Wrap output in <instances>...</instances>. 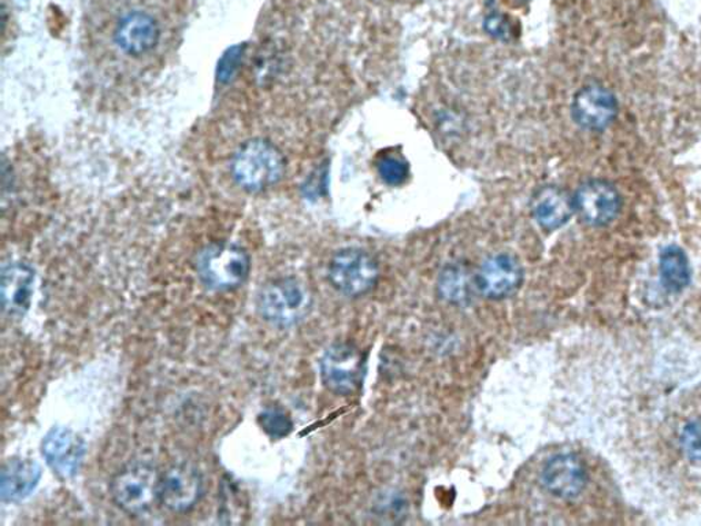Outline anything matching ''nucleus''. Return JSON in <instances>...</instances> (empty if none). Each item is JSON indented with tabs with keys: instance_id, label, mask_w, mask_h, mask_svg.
Instances as JSON below:
<instances>
[{
	"instance_id": "11",
	"label": "nucleus",
	"mask_w": 701,
	"mask_h": 526,
	"mask_svg": "<svg viewBox=\"0 0 701 526\" xmlns=\"http://www.w3.org/2000/svg\"><path fill=\"white\" fill-rule=\"evenodd\" d=\"M617 113L615 95L598 85L581 88L571 105L573 120L588 131H604L615 120Z\"/></svg>"
},
{
	"instance_id": "16",
	"label": "nucleus",
	"mask_w": 701,
	"mask_h": 526,
	"mask_svg": "<svg viewBox=\"0 0 701 526\" xmlns=\"http://www.w3.org/2000/svg\"><path fill=\"white\" fill-rule=\"evenodd\" d=\"M41 478V468L37 460L11 458L6 460L0 478V496L4 504H19L31 495Z\"/></svg>"
},
{
	"instance_id": "21",
	"label": "nucleus",
	"mask_w": 701,
	"mask_h": 526,
	"mask_svg": "<svg viewBox=\"0 0 701 526\" xmlns=\"http://www.w3.org/2000/svg\"><path fill=\"white\" fill-rule=\"evenodd\" d=\"M681 446L688 459L701 464V417L693 419L683 428Z\"/></svg>"
},
{
	"instance_id": "19",
	"label": "nucleus",
	"mask_w": 701,
	"mask_h": 526,
	"mask_svg": "<svg viewBox=\"0 0 701 526\" xmlns=\"http://www.w3.org/2000/svg\"><path fill=\"white\" fill-rule=\"evenodd\" d=\"M259 427L267 434L270 439L280 440L292 433L293 424L284 409L280 406H268L259 413Z\"/></svg>"
},
{
	"instance_id": "13",
	"label": "nucleus",
	"mask_w": 701,
	"mask_h": 526,
	"mask_svg": "<svg viewBox=\"0 0 701 526\" xmlns=\"http://www.w3.org/2000/svg\"><path fill=\"white\" fill-rule=\"evenodd\" d=\"M541 482L548 493L561 499H575L584 493L588 473L584 464L573 454H559L544 465Z\"/></svg>"
},
{
	"instance_id": "1",
	"label": "nucleus",
	"mask_w": 701,
	"mask_h": 526,
	"mask_svg": "<svg viewBox=\"0 0 701 526\" xmlns=\"http://www.w3.org/2000/svg\"><path fill=\"white\" fill-rule=\"evenodd\" d=\"M163 34L162 22L151 11L128 10L118 17L111 29V50L122 62L143 64L161 49Z\"/></svg>"
},
{
	"instance_id": "3",
	"label": "nucleus",
	"mask_w": 701,
	"mask_h": 526,
	"mask_svg": "<svg viewBox=\"0 0 701 526\" xmlns=\"http://www.w3.org/2000/svg\"><path fill=\"white\" fill-rule=\"evenodd\" d=\"M257 311L264 321L279 328H291L308 317L312 297L303 282L292 277L270 280L257 295Z\"/></svg>"
},
{
	"instance_id": "22",
	"label": "nucleus",
	"mask_w": 701,
	"mask_h": 526,
	"mask_svg": "<svg viewBox=\"0 0 701 526\" xmlns=\"http://www.w3.org/2000/svg\"><path fill=\"white\" fill-rule=\"evenodd\" d=\"M485 31L499 40H510L514 34V28H512L509 17L498 13L487 17Z\"/></svg>"
},
{
	"instance_id": "18",
	"label": "nucleus",
	"mask_w": 701,
	"mask_h": 526,
	"mask_svg": "<svg viewBox=\"0 0 701 526\" xmlns=\"http://www.w3.org/2000/svg\"><path fill=\"white\" fill-rule=\"evenodd\" d=\"M438 289L440 297L453 305H467L471 298V279L463 265H450L440 275Z\"/></svg>"
},
{
	"instance_id": "5",
	"label": "nucleus",
	"mask_w": 701,
	"mask_h": 526,
	"mask_svg": "<svg viewBox=\"0 0 701 526\" xmlns=\"http://www.w3.org/2000/svg\"><path fill=\"white\" fill-rule=\"evenodd\" d=\"M159 483L161 473L154 466L131 464L111 478L110 495L123 513L139 517L159 505Z\"/></svg>"
},
{
	"instance_id": "7",
	"label": "nucleus",
	"mask_w": 701,
	"mask_h": 526,
	"mask_svg": "<svg viewBox=\"0 0 701 526\" xmlns=\"http://www.w3.org/2000/svg\"><path fill=\"white\" fill-rule=\"evenodd\" d=\"M364 360L355 346L338 343L329 347L321 359L323 386L338 395H352L361 387Z\"/></svg>"
},
{
	"instance_id": "6",
	"label": "nucleus",
	"mask_w": 701,
	"mask_h": 526,
	"mask_svg": "<svg viewBox=\"0 0 701 526\" xmlns=\"http://www.w3.org/2000/svg\"><path fill=\"white\" fill-rule=\"evenodd\" d=\"M379 265L367 251L346 248L334 254L329 265V281L346 297H362L379 280Z\"/></svg>"
},
{
	"instance_id": "17",
	"label": "nucleus",
	"mask_w": 701,
	"mask_h": 526,
	"mask_svg": "<svg viewBox=\"0 0 701 526\" xmlns=\"http://www.w3.org/2000/svg\"><path fill=\"white\" fill-rule=\"evenodd\" d=\"M659 271L664 288L670 292H681L691 282V265L679 246L664 248L659 257Z\"/></svg>"
},
{
	"instance_id": "12",
	"label": "nucleus",
	"mask_w": 701,
	"mask_h": 526,
	"mask_svg": "<svg viewBox=\"0 0 701 526\" xmlns=\"http://www.w3.org/2000/svg\"><path fill=\"white\" fill-rule=\"evenodd\" d=\"M522 268L510 254H494L481 265L474 284L482 297L504 299L514 294L522 282Z\"/></svg>"
},
{
	"instance_id": "9",
	"label": "nucleus",
	"mask_w": 701,
	"mask_h": 526,
	"mask_svg": "<svg viewBox=\"0 0 701 526\" xmlns=\"http://www.w3.org/2000/svg\"><path fill=\"white\" fill-rule=\"evenodd\" d=\"M574 209L581 220L592 227H605L620 215V192L605 180H589L574 193Z\"/></svg>"
},
{
	"instance_id": "15",
	"label": "nucleus",
	"mask_w": 701,
	"mask_h": 526,
	"mask_svg": "<svg viewBox=\"0 0 701 526\" xmlns=\"http://www.w3.org/2000/svg\"><path fill=\"white\" fill-rule=\"evenodd\" d=\"M574 212V198L561 187H541L533 195L532 215L545 230L562 228Z\"/></svg>"
},
{
	"instance_id": "2",
	"label": "nucleus",
	"mask_w": 701,
	"mask_h": 526,
	"mask_svg": "<svg viewBox=\"0 0 701 526\" xmlns=\"http://www.w3.org/2000/svg\"><path fill=\"white\" fill-rule=\"evenodd\" d=\"M231 170L236 185L244 191L263 192L284 177L286 159L270 141L253 139L234 152Z\"/></svg>"
},
{
	"instance_id": "23",
	"label": "nucleus",
	"mask_w": 701,
	"mask_h": 526,
	"mask_svg": "<svg viewBox=\"0 0 701 526\" xmlns=\"http://www.w3.org/2000/svg\"><path fill=\"white\" fill-rule=\"evenodd\" d=\"M511 2H517L518 4H522L523 2H528V0H511Z\"/></svg>"
},
{
	"instance_id": "14",
	"label": "nucleus",
	"mask_w": 701,
	"mask_h": 526,
	"mask_svg": "<svg viewBox=\"0 0 701 526\" xmlns=\"http://www.w3.org/2000/svg\"><path fill=\"white\" fill-rule=\"evenodd\" d=\"M34 270L28 264L11 262L2 270L3 311L11 318H22L32 305Z\"/></svg>"
},
{
	"instance_id": "10",
	"label": "nucleus",
	"mask_w": 701,
	"mask_h": 526,
	"mask_svg": "<svg viewBox=\"0 0 701 526\" xmlns=\"http://www.w3.org/2000/svg\"><path fill=\"white\" fill-rule=\"evenodd\" d=\"M86 454V441L69 428H52L41 441V455L46 464L63 480L78 475L84 464Z\"/></svg>"
},
{
	"instance_id": "8",
	"label": "nucleus",
	"mask_w": 701,
	"mask_h": 526,
	"mask_svg": "<svg viewBox=\"0 0 701 526\" xmlns=\"http://www.w3.org/2000/svg\"><path fill=\"white\" fill-rule=\"evenodd\" d=\"M204 493L202 473L191 464H177L162 473L159 483V505L176 514L197 507Z\"/></svg>"
},
{
	"instance_id": "20",
	"label": "nucleus",
	"mask_w": 701,
	"mask_h": 526,
	"mask_svg": "<svg viewBox=\"0 0 701 526\" xmlns=\"http://www.w3.org/2000/svg\"><path fill=\"white\" fill-rule=\"evenodd\" d=\"M377 171H379L380 179L391 187L404 185L410 177L409 162L403 157L394 156V153L381 156L377 161Z\"/></svg>"
},
{
	"instance_id": "4",
	"label": "nucleus",
	"mask_w": 701,
	"mask_h": 526,
	"mask_svg": "<svg viewBox=\"0 0 701 526\" xmlns=\"http://www.w3.org/2000/svg\"><path fill=\"white\" fill-rule=\"evenodd\" d=\"M197 274L206 288L217 292L233 291L249 279L251 259L243 248L231 244H213L200 250Z\"/></svg>"
}]
</instances>
